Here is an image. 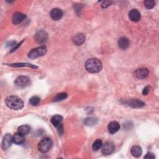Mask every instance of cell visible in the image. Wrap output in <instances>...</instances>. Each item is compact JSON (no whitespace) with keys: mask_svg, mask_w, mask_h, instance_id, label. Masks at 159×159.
Masks as SVG:
<instances>
[{"mask_svg":"<svg viewBox=\"0 0 159 159\" xmlns=\"http://www.w3.org/2000/svg\"><path fill=\"white\" fill-rule=\"evenodd\" d=\"M85 68L89 73H98L102 68V65L101 61L97 58H90L88 59L85 63Z\"/></svg>","mask_w":159,"mask_h":159,"instance_id":"6da1fadb","label":"cell"},{"mask_svg":"<svg viewBox=\"0 0 159 159\" xmlns=\"http://www.w3.org/2000/svg\"><path fill=\"white\" fill-rule=\"evenodd\" d=\"M119 129H120V125L117 121H111V122H109L107 126L108 132L111 134H113L117 132L119 130Z\"/></svg>","mask_w":159,"mask_h":159,"instance_id":"9a60e30c","label":"cell"},{"mask_svg":"<svg viewBox=\"0 0 159 159\" xmlns=\"http://www.w3.org/2000/svg\"><path fill=\"white\" fill-rule=\"evenodd\" d=\"M115 146L112 142H107L102 146V153L104 155H108L114 152Z\"/></svg>","mask_w":159,"mask_h":159,"instance_id":"8992f818","label":"cell"},{"mask_svg":"<svg viewBox=\"0 0 159 159\" xmlns=\"http://www.w3.org/2000/svg\"><path fill=\"white\" fill-rule=\"evenodd\" d=\"M30 132V127L28 125H23L18 128V132L24 135L29 134Z\"/></svg>","mask_w":159,"mask_h":159,"instance_id":"ffe728a7","label":"cell"},{"mask_svg":"<svg viewBox=\"0 0 159 159\" xmlns=\"http://www.w3.org/2000/svg\"><path fill=\"white\" fill-rule=\"evenodd\" d=\"M130 45V42L129 39L126 37H120L118 40V46L122 50L127 49Z\"/></svg>","mask_w":159,"mask_h":159,"instance_id":"2e32d148","label":"cell"},{"mask_svg":"<svg viewBox=\"0 0 159 159\" xmlns=\"http://www.w3.org/2000/svg\"><path fill=\"white\" fill-rule=\"evenodd\" d=\"M148 74H149V71L148 69L145 68H139L134 71L135 76L138 79H140V80L146 78L148 76Z\"/></svg>","mask_w":159,"mask_h":159,"instance_id":"30bf717a","label":"cell"},{"mask_svg":"<svg viewBox=\"0 0 159 159\" xmlns=\"http://www.w3.org/2000/svg\"><path fill=\"white\" fill-rule=\"evenodd\" d=\"M144 4L145 6L147 8V9H152L155 5V2L154 1H144Z\"/></svg>","mask_w":159,"mask_h":159,"instance_id":"d4e9b609","label":"cell"},{"mask_svg":"<svg viewBox=\"0 0 159 159\" xmlns=\"http://www.w3.org/2000/svg\"><path fill=\"white\" fill-rule=\"evenodd\" d=\"M47 52V47L44 45L31 50L28 53V57L34 59L44 55Z\"/></svg>","mask_w":159,"mask_h":159,"instance_id":"3957f363","label":"cell"},{"mask_svg":"<svg viewBox=\"0 0 159 159\" xmlns=\"http://www.w3.org/2000/svg\"><path fill=\"white\" fill-rule=\"evenodd\" d=\"M52 146V140L50 138H44L43 139L38 145L39 150L42 153L48 152Z\"/></svg>","mask_w":159,"mask_h":159,"instance_id":"277c9868","label":"cell"},{"mask_svg":"<svg viewBox=\"0 0 159 159\" xmlns=\"http://www.w3.org/2000/svg\"><path fill=\"white\" fill-rule=\"evenodd\" d=\"M149 90H150V87L148 86H145L143 89V92H142L143 94V95H147L149 93Z\"/></svg>","mask_w":159,"mask_h":159,"instance_id":"83f0119b","label":"cell"},{"mask_svg":"<svg viewBox=\"0 0 159 159\" xmlns=\"http://www.w3.org/2000/svg\"><path fill=\"white\" fill-rule=\"evenodd\" d=\"M129 17L133 22H138L141 17L140 12L135 9H133L129 12Z\"/></svg>","mask_w":159,"mask_h":159,"instance_id":"5bb4252c","label":"cell"},{"mask_svg":"<svg viewBox=\"0 0 159 159\" xmlns=\"http://www.w3.org/2000/svg\"><path fill=\"white\" fill-rule=\"evenodd\" d=\"M85 41V36L83 34H78L74 36L73 42L76 45H81Z\"/></svg>","mask_w":159,"mask_h":159,"instance_id":"e0dca14e","label":"cell"},{"mask_svg":"<svg viewBox=\"0 0 159 159\" xmlns=\"http://www.w3.org/2000/svg\"><path fill=\"white\" fill-rule=\"evenodd\" d=\"M13 142V136L9 134H6L2 139L1 146L4 150L7 149L12 144Z\"/></svg>","mask_w":159,"mask_h":159,"instance_id":"9c48e42d","label":"cell"},{"mask_svg":"<svg viewBox=\"0 0 159 159\" xmlns=\"http://www.w3.org/2000/svg\"><path fill=\"white\" fill-rule=\"evenodd\" d=\"M142 150L140 146L134 145L131 148V154L135 157H139L142 155Z\"/></svg>","mask_w":159,"mask_h":159,"instance_id":"d6986e66","label":"cell"},{"mask_svg":"<svg viewBox=\"0 0 159 159\" xmlns=\"http://www.w3.org/2000/svg\"><path fill=\"white\" fill-rule=\"evenodd\" d=\"M102 146V142L100 139H97L96 140L92 145V148L93 149V150L96 151L98 150L99 148H101Z\"/></svg>","mask_w":159,"mask_h":159,"instance_id":"44dd1931","label":"cell"},{"mask_svg":"<svg viewBox=\"0 0 159 159\" xmlns=\"http://www.w3.org/2000/svg\"><path fill=\"white\" fill-rule=\"evenodd\" d=\"M84 122L86 125H94V124L95 125V124L97 122V119H96L94 117H89V118L86 119Z\"/></svg>","mask_w":159,"mask_h":159,"instance_id":"cb8c5ba5","label":"cell"},{"mask_svg":"<svg viewBox=\"0 0 159 159\" xmlns=\"http://www.w3.org/2000/svg\"><path fill=\"white\" fill-rule=\"evenodd\" d=\"M63 14V11L58 8L52 9L50 12V16L51 18L55 20H58L61 19Z\"/></svg>","mask_w":159,"mask_h":159,"instance_id":"7c38bea8","label":"cell"},{"mask_svg":"<svg viewBox=\"0 0 159 159\" xmlns=\"http://www.w3.org/2000/svg\"><path fill=\"white\" fill-rule=\"evenodd\" d=\"M13 142L17 145H21L25 142L24 135L19 132L16 133L13 135Z\"/></svg>","mask_w":159,"mask_h":159,"instance_id":"ac0fdd59","label":"cell"},{"mask_svg":"<svg viewBox=\"0 0 159 159\" xmlns=\"http://www.w3.org/2000/svg\"><path fill=\"white\" fill-rule=\"evenodd\" d=\"M35 39L36 40V41L40 43V44H44L47 42L48 40V35L47 34L41 30L38 31L35 35Z\"/></svg>","mask_w":159,"mask_h":159,"instance_id":"52a82bcc","label":"cell"},{"mask_svg":"<svg viewBox=\"0 0 159 159\" xmlns=\"http://www.w3.org/2000/svg\"><path fill=\"white\" fill-rule=\"evenodd\" d=\"M26 17L25 14L22 12H16L13 14L12 17V21L14 24H19L21 23Z\"/></svg>","mask_w":159,"mask_h":159,"instance_id":"4fadbf2b","label":"cell"},{"mask_svg":"<svg viewBox=\"0 0 159 159\" xmlns=\"http://www.w3.org/2000/svg\"><path fill=\"white\" fill-rule=\"evenodd\" d=\"M30 79L26 76H19L15 80V84L19 87H25L29 84Z\"/></svg>","mask_w":159,"mask_h":159,"instance_id":"ba28073f","label":"cell"},{"mask_svg":"<svg viewBox=\"0 0 159 159\" xmlns=\"http://www.w3.org/2000/svg\"><path fill=\"white\" fill-rule=\"evenodd\" d=\"M6 104L7 107L14 110H20L24 107L23 101L16 96H10L6 99Z\"/></svg>","mask_w":159,"mask_h":159,"instance_id":"7a4b0ae2","label":"cell"},{"mask_svg":"<svg viewBox=\"0 0 159 159\" xmlns=\"http://www.w3.org/2000/svg\"><path fill=\"white\" fill-rule=\"evenodd\" d=\"M67 98V94L65 93H61L57 94L55 98H53V101L57 102V101H60L61 100H63Z\"/></svg>","mask_w":159,"mask_h":159,"instance_id":"7402d4cb","label":"cell"},{"mask_svg":"<svg viewBox=\"0 0 159 159\" xmlns=\"http://www.w3.org/2000/svg\"><path fill=\"white\" fill-rule=\"evenodd\" d=\"M112 2L109 1H103L101 4V7L102 8H106L107 7H109L111 4Z\"/></svg>","mask_w":159,"mask_h":159,"instance_id":"484cf974","label":"cell"},{"mask_svg":"<svg viewBox=\"0 0 159 159\" xmlns=\"http://www.w3.org/2000/svg\"><path fill=\"white\" fill-rule=\"evenodd\" d=\"M126 104H127L128 106L133 107V108H139V107H143L145 105L144 102H143L142 101L138 99H129L128 101H127L125 102Z\"/></svg>","mask_w":159,"mask_h":159,"instance_id":"8fae6325","label":"cell"},{"mask_svg":"<svg viewBox=\"0 0 159 159\" xmlns=\"http://www.w3.org/2000/svg\"><path fill=\"white\" fill-rule=\"evenodd\" d=\"M62 120H63V117L60 115H55L52 116L50 119L51 123L53 124L54 127H55L57 129L59 134H61L63 131Z\"/></svg>","mask_w":159,"mask_h":159,"instance_id":"5b68a950","label":"cell"},{"mask_svg":"<svg viewBox=\"0 0 159 159\" xmlns=\"http://www.w3.org/2000/svg\"><path fill=\"white\" fill-rule=\"evenodd\" d=\"M40 101V99L39 97L37 96H32V98H30V99H29V102L31 105L32 106H37L39 104Z\"/></svg>","mask_w":159,"mask_h":159,"instance_id":"603a6c76","label":"cell"},{"mask_svg":"<svg viewBox=\"0 0 159 159\" xmlns=\"http://www.w3.org/2000/svg\"><path fill=\"white\" fill-rule=\"evenodd\" d=\"M144 158H150V159L152 158V159H153V158H155V155L152 152H148V153H146V155H145Z\"/></svg>","mask_w":159,"mask_h":159,"instance_id":"4316f807","label":"cell"}]
</instances>
